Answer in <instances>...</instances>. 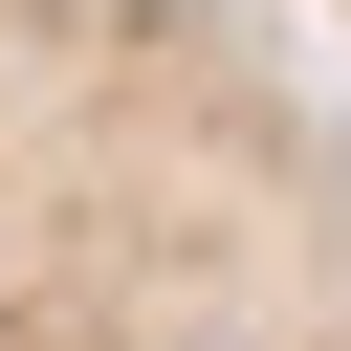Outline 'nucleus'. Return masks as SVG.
<instances>
[{
	"instance_id": "nucleus-1",
	"label": "nucleus",
	"mask_w": 351,
	"mask_h": 351,
	"mask_svg": "<svg viewBox=\"0 0 351 351\" xmlns=\"http://www.w3.org/2000/svg\"><path fill=\"white\" fill-rule=\"evenodd\" d=\"M0 351H351V44L307 0H0Z\"/></svg>"
},
{
	"instance_id": "nucleus-2",
	"label": "nucleus",
	"mask_w": 351,
	"mask_h": 351,
	"mask_svg": "<svg viewBox=\"0 0 351 351\" xmlns=\"http://www.w3.org/2000/svg\"><path fill=\"white\" fill-rule=\"evenodd\" d=\"M307 22H329V44H351V0H307Z\"/></svg>"
}]
</instances>
